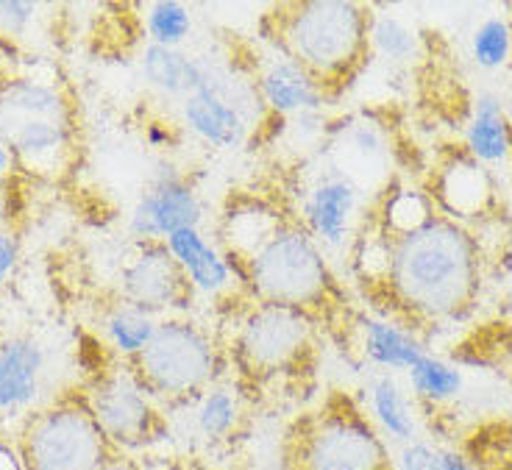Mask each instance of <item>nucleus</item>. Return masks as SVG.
I'll list each match as a JSON object with an SVG mask.
<instances>
[{
    "mask_svg": "<svg viewBox=\"0 0 512 470\" xmlns=\"http://www.w3.org/2000/svg\"><path fill=\"white\" fill-rule=\"evenodd\" d=\"M387 242L382 284L407 318L451 320L474 304L479 248L457 220L435 215L423 229Z\"/></svg>",
    "mask_w": 512,
    "mask_h": 470,
    "instance_id": "nucleus-1",
    "label": "nucleus"
},
{
    "mask_svg": "<svg viewBox=\"0 0 512 470\" xmlns=\"http://www.w3.org/2000/svg\"><path fill=\"white\" fill-rule=\"evenodd\" d=\"M270 42L298 62L320 87L340 92L371 56V9L351 0H307L276 9Z\"/></svg>",
    "mask_w": 512,
    "mask_h": 470,
    "instance_id": "nucleus-2",
    "label": "nucleus"
},
{
    "mask_svg": "<svg viewBox=\"0 0 512 470\" xmlns=\"http://www.w3.org/2000/svg\"><path fill=\"white\" fill-rule=\"evenodd\" d=\"M0 140L14 165L37 176H59L73 153V112L59 89L37 78L0 84Z\"/></svg>",
    "mask_w": 512,
    "mask_h": 470,
    "instance_id": "nucleus-3",
    "label": "nucleus"
},
{
    "mask_svg": "<svg viewBox=\"0 0 512 470\" xmlns=\"http://www.w3.org/2000/svg\"><path fill=\"white\" fill-rule=\"evenodd\" d=\"M237 279L259 304L287 306L312 315L329 298V265L320 245L301 226H282L237 267Z\"/></svg>",
    "mask_w": 512,
    "mask_h": 470,
    "instance_id": "nucleus-4",
    "label": "nucleus"
},
{
    "mask_svg": "<svg viewBox=\"0 0 512 470\" xmlns=\"http://www.w3.org/2000/svg\"><path fill=\"white\" fill-rule=\"evenodd\" d=\"M284 459L293 470H393L390 443L354 404H329L290 434Z\"/></svg>",
    "mask_w": 512,
    "mask_h": 470,
    "instance_id": "nucleus-5",
    "label": "nucleus"
},
{
    "mask_svg": "<svg viewBox=\"0 0 512 470\" xmlns=\"http://www.w3.org/2000/svg\"><path fill=\"white\" fill-rule=\"evenodd\" d=\"M131 365L156 401H190L215 382L218 354L204 329L167 318L159 320L154 340Z\"/></svg>",
    "mask_w": 512,
    "mask_h": 470,
    "instance_id": "nucleus-6",
    "label": "nucleus"
},
{
    "mask_svg": "<svg viewBox=\"0 0 512 470\" xmlns=\"http://www.w3.org/2000/svg\"><path fill=\"white\" fill-rule=\"evenodd\" d=\"M109 445L87 401H73L28 418L20 457L26 470H103Z\"/></svg>",
    "mask_w": 512,
    "mask_h": 470,
    "instance_id": "nucleus-7",
    "label": "nucleus"
},
{
    "mask_svg": "<svg viewBox=\"0 0 512 470\" xmlns=\"http://www.w3.org/2000/svg\"><path fill=\"white\" fill-rule=\"evenodd\" d=\"M312 345V318L301 309L256 304L234 337V359L251 376L290 373Z\"/></svg>",
    "mask_w": 512,
    "mask_h": 470,
    "instance_id": "nucleus-8",
    "label": "nucleus"
},
{
    "mask_svg": "<svg viewBox=\"0 0 512 470\" xmlns=\"http://www.w3.org/2000/svg\"><path fill=\"white\" fill-rule=\"evenodd\" d=\"M301 229L318 242L320 251L357 245L368 223V192L334 165L320 167L301 192Z\"/></svg>",
    "mask_w": 512,
    "mask_h": 470,
    "instance_id": "nucleus-9",
    "label": "nucleus"
},
{
    "mask_svg": "<svg viewBox=\"0 0 512 470\" xmlns=\"http://www.w3.org/2000/svg\"><path fill=\"white\" fill-rule=\"evenodd\" d=\"M87 407L92 418L101 426L103 437L120 448H140L159 440L162 434V415L156 409V398L134 368L106 373L90 387Z\"/></svg>",
    "mask_w": 512,
    "mask_h": 470,
    "instance_id": "nucleus-10",
    "label": "nucleus"
},
{
    "mask_svg": "<svg viewBox=\"0 0 512 470\" xmlns=\"http://www.w3.org/2000/svg\"><path fill=\"white\" fill-rule=\"evenodd\" d=\"M201 220L204 204L195 187L176 167L162 165L142 190L128 220V231L140 242H165L176 231L201 229Z\"/></svg>",
    "mask_w": 512,
    "mask_h": 470,
    "instance_id": "nucleus-11",
    "label": "nucleus"
},
{
    "mask_svg": "<svg viewBox=\"0 0 512 470\" xmlns=\"http://www.w3.org/2000/svg\"><path fill=\"white\" fill-rule=\"evenodd\" d=\"M192 293V284L165 242H140L137 256L123 267V301L154 318L167 309H184Z\"/></svg>",
    "mask_w": 512,
    "mask_h": 470,
    "instance_id": "nucleus-12",
    "label": "nucleus"
},
{
    "mask_svg": "<svg viewBox=\"0 0 512 470\" xmlns=\"http://www.w3.org/2000/svg\"><path fill=\"white\" fill-rule=\"evenodd\" d=\"M256 89L265 109L276 117H298L323 112L329 106V92L290 56L273 51L268 62L256 70Z\"/></svg>",
    "mask_w": 512,
    "mask_h": 470,
    "instance_id": "nucleus-13",
    "label": "nucleus"
},
{
    "mask_svg": "<svg viewBox=\"0 0 512 470\" xmlns=\"http://www.w3.org/2000/svg\"><path fill=\"white\" fill-rule=\"evenodd\" d=\"M496 178L490 167L479 165L468 153H454L440 165L432 201L443 206L451 220L485 217L496 204Z\"/></svg>",
    "mask_w": 512,
    "mask_h": 470,
    "instance_id": "nucleus-14",
    "label": "nucleus"
},
{
    "mask_svg": "<svg viewBox=\"0 0 512 470\" xmlns=\"http://www.w3.org/2000/svg\"><path fill=\"white\" fill-rule=\"evenodd\" d=\"M140 70L145 81L162 92L165 98H187L201 89L212 87L218 62L204 59V56H192L181 48H162V45H145L140 56Z\"/></svg>",
    "mask_w": 512,
    "mask_h": 470,
    "instance_id": "nucleus-15",
    "label": "nucleus"
},
{
    "mask_svg": "<svg viewBox=\"0 0 512 470\" xmlns=\"http://www.w3.org/2000/svg\"><path fill=\"white\" fill-rule=\"evenodd\" d=\"M45 351L28 337L0 345V415L26 412L39 395Z\"/></svg>",
    "mask_w": 512,
    "mask_h": 470,
    "instance_id": "nucleus-16",
    "label": "nucleus"
},
{
    "mask_svg": "<svg viewBox=\"0 0 512 470\" xmlns=\"http://www.w3.org/2000/svg\"><path fill=\"white\" fill-rule=\"evenodd\" d=\"M167 251L179 262L195 293L223 295L234 284V270L215 242L206 240L201 229H184L165 240Z\"/></svg>",
    "mask_w": 512,
    "mask_h": 470,
    "instance_id": "nucleus-17",
    "label": "nucleus"
},
{
    "mask_svg": "<svg viewBox=\"0 0 512 470\" xmlns=\"http://www.w3.org/2000/svg\"><path fill=\"white\" fill-rule=\"evenodd\" d=\"M357 351L382 373H407L426 354L415 331L387 318L357 320Z\"/></svg>",
    "mask_w": 512,
    "mask_h": 470,
    "instance_id": "nucleus-18",
    "label": "nucleus"
},
{
    "mask_svg": "<svg viewBox=\"0 0 512 470\" xmlns=\"http://www.w3.org/2000/svg\"><path fill=\"white\" fill-rule=\"evenodd\" d=\"M465 153L479 165H504L512 156V128L504 112V98L496 92H479L474 115L465 128Z\"/></svg>",
    "mask_w": 512,
    "mask_h": 470,
    "instance_id": "nucleus-19",
    "label": "nucleus"
},
{
    "mask_svg": "<svg viewBox=\"0 0 512 470\" xmlns=\"http://www.w3.org/2000/svg\"><path fill=\"white\" fill-rule=\"evenodd\" d=\"M334 151L332 165L343 170L348 178H359V170L382 173L390 162V145H387V131L376 120H351L334 128Z\"/></svg>",
    "mask_w": 512,
    "mask_h": 470,
    "instance_id": "nucleus-20",
    "label": "nucleus"
},
{
    "mask_svg": "<svg viewBox=\"0 0 512 470\" xmlns=\"http://www.w3.org/2000/svg\"><path fill=\"white\" fill-rule=\"evenodd\" d=\"M368 415L387 443L404 445L415 440V415L396 373H379L373 379L368 387Z\"/></svg>",
    "mask_w": 512,
    "mask_h": 470,
    "instance_id": "nucleus-21",
    "label": "nucleus"
},
{
    "mask_svg": "<svg viewBox=\"0 0 512 470\" xmlns=\"http://www.w3.org/2000/svg\"><path fill=\"white\" fill-rule=\"evenodd\" d=\"M368 42L371 53L393 67H412L423 56V37L418 28L398 14H371Z\"/></svg>",
    "mask_w": 512,
    "mask_h": 470,
    "instance_id": "nucleus-22",
    "label": "nucleus"
},
{
    "mask_svg": "<svg viewBox=\"0 0 512 470\" xmlns=\"http://www.w3.org/2000/svg\"><path fill=\"white\" fill-rule=\"evenodd\" d=\"M243 420L240 395L231 387L212 384L195 398V429L206 443H226L231 440Z\"/></svg>",
    "mask_w": 512,
    "mask_h": 470,
    "instance_id": "nucleus-23",
    "label": "nucleus"
},
{
    "mask_svg": "<svg viewBox=\"0 0 512 470\" xmlns=\"http://www.w3.org/2000/svg\"><path fill=\"white\" fill-rule=\"evenodd\" d=\"M407 379L423 407H443L462 393V370L429 351L407 370Z\"/></svg>",
    "mask_w": 512,
    "mask_h": 470,
    "instance_id": "nucleus-24",
    "label": "nucleus"
},
{
    "mask_svg": "<svg viewBox=\"0 0 512 470\" xmlns=\"http://www.w3.org/2000/svg\"><path fill=\"white\" fill-rule=\"evenodd\" d=\"M432 217H435L432 195L418 190L387 192L376 231L384 234L387 240H398V237H407L412 231L423 229Z\"/></svg>",
    "mask_w": 512,
    "mask_h": 470,
    "instance_id": "nucleus-25",
    "label": "nucleus"
},
{
    "mask_svg": "<svg viewBox=\"0 0 512 470\" xmlns=\"http://www.w3.org/2000/svg\"><path fill=\"white\" fill-rule=\"evenodd\" d=\"M159 320L148 312H142L140 306L117 304L106 318H103V331L109 337V343L115 345V351L120 356H126L128 362H134L137 356L148 348V343L154 340Z\"/></svg>",
    "mask_w": 512,
    "mask_h": 470,
    "instance_id": "nucleus-26",
    "label": "nucleus"
},
{
    "mask_svg": "<svg viewBox=\"0 0 512 470\" xmlns=\"http://www.w3.org/2000/svg\"><path fill=\"white\" fill-rule=\"evenodd\" d=\"M145 34L151 45H162V48H181L192 34V9L184 6L179 0H156L145 6Z\"/></svg>",
    "mask_w": 512,
    "mask_h": 470,
    "instance_id": "nucleus-27",
    "label": "nucleus"
},
{
    "mask_svg": "<svg viewBox=\"0 0 512 470\" xmlns=\"http://www.w3.org/2000/svg\"><path fill=\"white\" fill-rule=\"evenodd\" d=\"M471 59L482 70H501L512 64V17H487L471 37Z\"/></svg>",
    "mask_w": 512,
    "mask_h": 470,
    "instance_id": "nucleus-28",
    "label": "nucleus"
},
{
    "mask_svg": "<svg viewBox=\"0 0 512 470\" xmlns=\"http://www.w3.org/2000/svg\"><path fill=\"white\" fill-rule=\"evenodd\" d=\"M396 470H443L440 448L423 443V440H412V443L398 445Z\"/></svg>",
    "mask_w": 512,
    "mask_h": 470,
    "instance_id": "nucleus-29",
    "label": "nucleus"
},
{
    "mask_svg": "<svg viewBox=\"0 0 512 470\" xmlns=\"http://www.w3.org/2000/svg\"><path fill=\"white\" fill-rule=\"evenodd\" d=\"M37 17V3L28 0H0V31L6 37H20L26 34L28 26Z\"/></svg>",
    "mask_w": 512,
    "mask_h": 470,
    "instance_id": "nucleus-30",
    "label": "nucleus"
},
{
    "mask_svg": "<svg viewBox=\"0 0 512 470\" xmlns=\"http://www.w3.org/2000/svg\"><path fill=\"white\" fill-rule=\"evenodd\" d=\"M17 256H20L17 240H14L9 231L0 229V284L12 276V270L17 267Z\"/></svg>",
    "mask_w": 512,
    "mask_h": 470,
    "instance_id": "nucleus-31",
    "label": "nucleus"
},
{
    "mask_svg": "<svg viewBox=\"0 0 512 470\" xmlns=\"http://www.w3.org/2000/svg\"><path fill=\"white\" fill-rule=\"evenodd\" d=\"M440 462H443V470H479L471 457L457 448H440Z\"/></svg>",
    "mask_w": 512,
    "mask_h": 470,
    "instance_id": "nucleus-32",
    "label": "nucleus"
},
{
    "mask_svg": "<svg viewBox=\"0 0 512 470\" xmlns=\"http://www.w3.org/2000/svg\"><path fill=\"white\" fill-rule=\"evenodd\" d=\"M12 215V181L9 176H0V226Z\"/></svg>",
    "mask_w": 512,
    "mask_h": 470,
    "instance_id": "nucleus-33",
    "label": "nucleus"
},
{
    "mask_svg": "<svg viewBox=\"0 0 512 470\" xmlns=\"http://www.w3.org/2000/svg\"><path fill=\"white\" fill-rule=\"evenodd\" d=\"M0 470H26L20 451H14L12 445L0 443Z\"/></svg>",
    "mask_w": 512,
    "mask_h": 470,
    "instance_id": "nucleus-34",
    "label": "nucleus"
},
{
    "mask_svg": "<svg viewBox=\"0 0 512 470\" xmlns=\"http://www.w3.org/2000/svg\"><path fill=\"white\" fill-rule=\"evenodd\" d=\"M14 167L17 165H14L12 151H9V148L3 145V140H0V176H12Z\"/></svg>",
    "mask_w": 512,
    "mask_h": 470,
    "instance_id": "nucleus-35",
    "label": "nucleus"
},
{
    "mask_svg": "<svg viewBox=\"0 0 512 470\" xmlns=\"http://www.w3.org/2000/svg\"><path fill=\"white\" fill-rule=\"evenodd\" d=\"M165 140H170V134H165L159 126H148V142L151 145H162Z\"/></svg>",
    "mask_w": 512,
    "mask_h": 470,
    "instance_id": "nucleus-36",
    "label": "nucleus"
},
{
    "mask_svg": "<svg viewBox=\"0 0 512 470\" xmlns=\"http://www.w3.org/2000/svg\"><path fill=\"white\" fill-rule=\"evenodd\" d=\"M268 470H293V468H290V462L282 457V459H276V462H273Z\"/></svg>",
    "mask_w": 512,
    "mask_h": 470,
    "instance_id": "nucleus-37",
    "label": "nucleus"
},
{
    "mask_svg": "<svg viewBox=\"0 0 512 470\" xmlns=\"http://www.w3.org/2000/svg\"><path fill=\"white\" fill-rule=\"evenodd\" d=\"M504 112H507V120H510V128H512V95L504 101Z\"/></svg>",
    "mask_w": 512,
    "mask_h": 470,
    "instance_id": "nucleus-38",
    "label": "nucleus"
},
{
    "mask_svg": "<svg viewBox=\"0 0 512 470\" xmlns=\"http://www.w3.org/2000/svg\"><path fill=\"white\" fill-rule=\"evenodd\" d=\"M393 470H396V468H393Z\"/></svg>",
    "mask_w": 512,
    "mask_h": 470,
    "instance_id": "nucleus-39",
    "label": "nucleus"
}]
</instances>
